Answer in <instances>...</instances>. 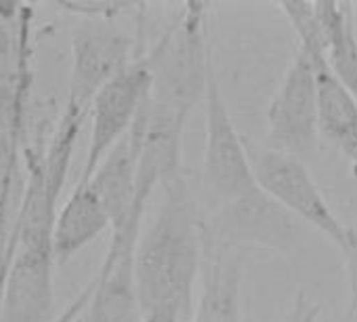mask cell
I'll return each mask as SVG.
<instances>
[{"mask_svg":"<svg viewBox=\"0 0 357 322\" xmlns=\"http://www.w3.org/2000/svg\"><path fill=\"white\" fill-rule=\"evenodd\" d=\"M202 265V215L181 175L162 186L155 219L137 244L135 270L143 314L172 309L190 322Z\"/></svg>","mask_w":357,"mask_h":322,"instance_id":"1","label":"cell"},{"mask_svg":"<svg viewBox=\"0 0 357 322\" xmlns=\"http://www.w3.org/2000/svg\"><path fill=\"white\" fill-rule=\"evenodd\" d=\"M211 38V5L188 3L172 15L166 30L147 51L151 68L149 99L190 120L198 103L206 99L215 70Z\"/></svg>","mask_w":357,"mask_h":322,"instance_id":"2","label":"cell"},{"mask_svg":"<svg viewBox=\"0 0 357 322\" xmlns=\"http://www.w3.org/2000/svg\"><path fill=\"white\" fill-rule=\"evenodd\" d=\"M202 238L206 251L238 253L275 251L288 253L298 244L301 226L284 207L261 188L219 205L215 213L202 217Z\"/></svg>","mask_w":357,"mask_h":322,"instance_id":"3","label":"cell"},{"mask_svg":"<svg viewBox=\"0 0 357 322\" xmlns=\"http://www.w3.org/2000/svg\"><path fill=\"white\" fill-rule=\"evenodd\" d=\"M246 145L257 186L292 217L317 230L344 255L357 234H353L330 209L303 160L269 149L267 145L255 149L248 141Z\"/></svg>","mask_w":357,"mask_h":322,"instance_id":"4","label":"cell"},{"mask_svg":"<svg viewBox=\"0 0 357 322\" xmlns=\"http://www.w3.org/2000/svg\"><path fill=\"white\" fill-rule=\"evenodd\" d=\"M206 145H204V184L219 203L240 198L257 190L246 139L234 124L217 70H213L206 91Z\"/></svg>","mask_w":357,"mask_h":322,"instance_id":"5","label":"cell"},{"mask_svg":"<svg viewBox=\"0 0 357 322\" xmlns=\"http://www.w3.org/2000/svg\"><path fill=\"white\" fill-rule=\"evenodd\" d=\"M151 68L147 53L139 55L124 72L109 80L91 105V139L78 184H86L107 152L132 129L151 93Z\"/></svg>","mask_w":357,"mask_h":322,"instance_id":"6","label":"cell"},{"mask_svg":"<svg viewBox=\"0 0 357 322\" xmlns=\"http://www.w3.org/2000/svg\"><path fill=\"white\" fill-rule=\"evenodd\" d=\"M267 147L298 160L319 141L317 85L311 59L298 49L267 110Z\"/></svg>","mask_w":357,"mask_h":322,"instance_id":"7","label":"cell"},{"mask_svg":"<svg viewBox=\"0 0 357 322\" xmlns=\"http://www.w3.org/2000/svg\"><path fill=\"white\" fill-rule=\"evenodd\" d=\"M137 57L132 38L118 30L114 22L84 20L78 24L72 30V70L66 105L89 114L99 91Z\"/></svg>","mask_w":357,"mask_h":322,"instance_id":"8","label":"cell"},{"mask_svg":"<svg viewBox=\"0 0 357 322\" xmlns=\"http://www.w3.org/2000/svg\"><path fill=\"white\" fill-rule=\"evenodd\" d=\"M143 213H130L126 224L112 232V242L99 268L97 291L86 312V322H141L143 309L137 288V244Z\"/></svg>","mask_w":357,"mask_h":322,"instance_id":"9","label":"cell"},{"mask_svg":"<svg viewBox=\"0 0 357 322\" xmlns=\"http://www.w3.org/2000/svg\"><path fill=\"white\" fill-rule=\"evenodd\" d=\"M298 49L311 59L317 85L319 137L334 145L357 171V99L334 76L324 55V30L317 22L296 28Z\"/></svg>","mask_w":357,"mask_h":322,"instance_id":"10","label":"cell"},{"mask_svg":"<svg viewBox=\"0 0 357 322\" xmlns=\"http://www.w3.org/2000/svg\"><path fill=\"white\" fill-rule=\"evenodd\" d=\"M53 242H17L11 259L0 322H51L53 320Z\"/></svg>","mask_w":357,"mask_h":322,"instance_id":"11","label":"cell"},{"mask_svg":"<svg viewBox=\"0 0 357 322\" xmlns=\"http://www.w3.org/2000/svg\"><path fill=\"white\" fill-rule=\"evenodd\" d=\"M149 101V99H147ZM147 101L143 103L132 129L107 152L101 165L86 182L105 207L112 219V232L120 230L135 205L137 194V171L141 156V139L147 118Z\"/></svg>","mask_w":357,"mask_h":322,"instance_id":"12","label":"cell"},{"mask_svg":"<svg viewBox=\"0 0 357 322\" xmlns=\"http://www.w3.org/2000/svg\"><path fill=\"white\" fill-rule=\"evenodd\" d=\"M246 255L204 249L202 293L190 322H242Z\"/></svg>","mask_w":357,"mask_h":322,"instance_id":"13","label":"cell"},{"mask_svg":"<svg viewBox=\"0 0 357 322\" xmlns=\"http://www.w3.org/2000/svg\"><path fill=\"white\" fill-rule=\"evenodd\" d=\"M107 228H112V219L105 207L89 184H78L66 205L57 211L53 226V253L57 265H66Z\"/></svg>","mask_w":357,"mask_h":322,"instance_id":"14","label":"cell"},{"mask_svg":"<svg viewBox=\"0 0 357 322\" xmlns=\"http://www.w3.org/2000/svg\"><path fill=\"white\" fill-rule=\"evenodd\" d=\"M324 55L334 76L357 99V28L351 3H317Z\"/></svg>","mask_w":357,"mask_h":322,"instance_id":"15","label":"cell"},{"mask_svg":"<svg viewBox=\"0 0 357 322\" xmlns=\"http://www.w3.org/2000/svg\"><path fill=\"white\" fill-rule=\"evenodd\" d=\"M22 141L24 129L0 118V255L9 238V207Z\"/></svg>","mask_w":357,"mask_h":322,"instance_id":"16","label":"cell"},{"mask_svg":"<svg viewBox=\"0 0 357 322\" xmlns=\"http://www.w3.org/2000/svg\"><path fill=\"white\" fill-rule=\"evenodd\" d=\"M63 11H70L74 15H80L82 20L93 22H114L122 13L139 11L143 5H130V3H97V0H78V3H59L57 5Z\"/></svg>","mask_w":357,"mask_h":322,"instance_id":"17","label":"cell"},{"mask_svg":"<svg viewBox=\"0 0 357 322\" xmlns=\"http://www.w3.org/2000/svg\"><path fill=\"white\" fill-rule=\"evenodd\" d=\"M321 303L311 299L307 293H298L290 305V309L280 318V322H319L321 320Z\"/></svg>","mask_w":357,"mask_h":322,"instance_id":"18","label":"cell"},{"mask_svg":"<svg viewBox=\"0 0 357 322\" xmlns=\"http://www.w3.org/2000/svg\"><path fill=\"white\" fill-rule=\"evenodd\" d=\"M95 291H97V276L91 278L84 284V288L68 303V307L59 316H55L51 322H80L82 320V314L89 312V307H91V301L95 297Z\"/></svg>","mask_w":357,"mask_h":322,"instance_id":"19","label":"cell"},{"mask_svg":"<svg viewBox=\"0 0 357 322\" xmlns=\"http://www.w3.org/2000/svg\"><path fill=\"white\" fill-rule=\"evenodd\" d=\"M347 263V284H349V312L357 314V238L344 253Z\"/></svg>","mask_w":357,"mask_h":322,"instance_id":"20","label":"cell"},{"mask_svg":"<svg viewBox=\"0 0 357 322\" xmlns=\"http://www.w3.org/2000/svg\"><path fill=\"white\" fill-rule=\"evenodd\" d=\"M141 322H188L172 309H151L141 316Z\"/></svg>","mask_w":357,"mask_h":322,"instance_id":"21","label":"cell"},{"mask_svg":"<svg viewBox=\"0 0 357 322\" xmlns=\"http://www.w3.org/2000/svg\"><path fill=\"white\" fill-rule=\"evenodd\" d=\"M80 322H86V318H82V320H80Z\"/></svg>","mask_w":357,"mask_h":322,"instance_id":"22","label":"cell"},{"mask_svg":"<svg viewBox=\"0 0 357 322\" xmlns=\"http://www.w3.org/2000/svg\"><path fill=\"white\" fill-rule=\"evenodd\" d=\"M319 322H326V320H319Z\"/></svg>","mask_w":357,"mask_h":322,"instance_id":"23","label":"cell"}]
</instances>
